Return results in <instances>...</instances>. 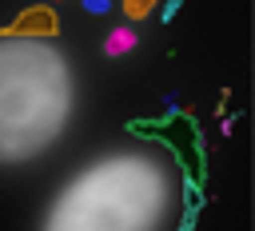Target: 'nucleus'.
<instances>
[{
	"label": "nucleus",
	"instance_id": "1",
	"mask_svg": "<svg viewBox=\"0 0 255 231\" xmlns=\"http://www.w3.org/2000/svg\"><path fill=\"white\" fill-rule=\"evenodd\" d=\"M56 36V12L48 4H36V8H24L16 16V24H8L0 36Z\"/></svg>",
	"mask_w": 255,
	"mask_h": 231
},
{
	"label": "nucleus",
	"instance_id": "2",
	"mask_svg": "<svg viewBox=\"0 0 255 231\" xmlns=\"http://www.w3.org/2000/svg\"><path fill=\"white\" fill-rule=\"evenodd\" d=\"M135 48V36L128 32V28H116L112 36H108V56H124V52H131Z\"/></svg>",
	"mask_w": 255,
	"mask_h": 231
},
{
	"label": "nucleus",
	"instance_id": "3",
	"mask_svg": "<svg viewBox=\"0 0 255 231\" xmlns=\"http://www.w3.org/2000/svg\"><path fill=\"white\" fill-rule=\"evenodd\" d=\"M151 8H155V0H124V12H128L131 20H143Z\"/></svg>",
	"mask_w": 255,
	"mask_h": 231
},
{
	"label": "nucleus",
	"instance_id": "4",
	"mask_svg": "<svg viewBox=\"0 0 255 231\" xmlns=\"http://www.w3.org/2000/svg\"><path fill=\"white\" fill-rule=\"evenodd\" d=\"M80 4H84V8H88V12H92V16H104V12H108V4H112V0H80Z\"/></svg>",
	"mask_w": 255,
	"mask_h": 231
},
{
	"label": "nucleus",
	"instance_id": "5",
	"mask_svg": "<svg viewBox=\"0 0 255 231\" xmlns=\"http://www.w3.org/2000/svg\"><path fill=\"white\" fill-rule=\"evenodd\" d=\"M179 4H183V0H163V20H171V16H175V8H179Z\"/></svg>",
	"mask_w": 255,
	"mask_h": 231
}]
</instances>
